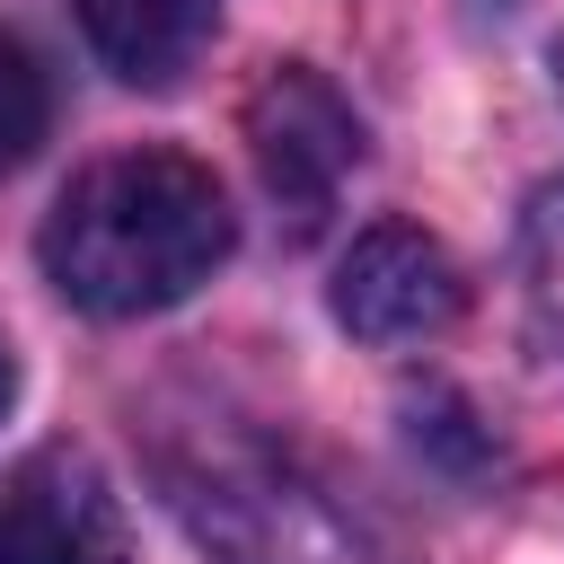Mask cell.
Masks as SVG:
<instances>
[{
  "label": "cell",
  "mask_w": 564,
  "mask_h": 564,
  "mask_svg": "<svg viewBox=\"0 0 564 564\" xmlns=\"http://www.w3.org/2000/svg\"><path fill=\"white\" fill-rule=\"evenodd\" d=\"M9 388H18V370H9V344H0V405H9Z\"/></svg>",
  "instance_id": "obj_9"
},
{
  "label": "cell",
  "mask_w": 564,
  "mask_h": 564,
  "mask_svg": "<svg viewBox=\"0 0 564 564\" xmlns=\"http://www.w3.org/2000/svg\"><path fill=\"white\" fill-rule=\"evenodd\" d=\"M79 26L115 79L167 88V79H185V62L212 35V0H79Z\"/></svg>",
  "instance_id": "obj_6"
},
{
  "label": "cell",
  "mask_w": 564,
  "mask_h": 564,
  "mask_svg": "<svg viewBox=\"0 0 564 564\" xmlns=\"http://www.w3.org/2000/svg\"><path fill=\"white\" fill-rule=\"evenodd\" d=\"M467 308V282L449 264V247L414 220H379L352 238V256L335 264V317L361 344H423Z\"/></svg>",
  "instance_id": "obj_5"
},
{
  "label": "cell",
  "mask_w": 564,
  "mask_h": 564,
  "mask_svg": "<svg viewBox=\"0 0 564 564\" xmlns=\"http://www.w3.org/2000/svg\"><path fill=\"white\" fill-rule=\"evenodd\" d=\"M546 70H555V88H564V35H555V53H546Z\"/></svg>",
  "instance_id": "obj_10"
},
{
  "label": "cell",
  "mask_w": 564,
  "mask_h": 564,
  "mask_svg": "<svg viewBox=\"0 0 564 564\" xmlns=\"http://www.w3.org/2000/svg\"><path fill=\"white\" fill-rule=\"evenodd\" d=\"M0 564H132L123 502L79 449H35L0 476Z\"/></svg>",
  "instance_id": "obj_4"
},
{
  "label": "cell",
  "mask_w": 564,
  "mask_h": 564,
  "mask_svg": "<svg viewBox=\"0 0 564 564\" xmlns=\"http://www.w3.org/2000/svg\"><path fill=\"white\" fill-rule=\"evenodd\" d=\"M44 123H53V88H44L35 53H26L18 35H0V176L35 159Z\"/></svg>",
  "instance_id": "obj_8"
},
{
  "label": "cell",
  "mask_w": 564,
  "mask_h": 564,
  "mask_svg": "<svg viewBox=\"0 0 564 564\" xmlns=\"http://www.w3.org/2000/svg\"><path fill=\"white\" fill-rule=\"evenodd\" d=\"M159 485L220 564H397L388 538L352 511V494H335L308 458L273 441L220 432V441L167 449Z\"/></svg>",
  "instance_id": "obj_2"
},
{
  "label": "cell",
  "mask_w": 564,
  "mask_h": 564,
  "mask_svg": "<svg viewBox=\"0 0 564 564\" xmlns=\"http://www.w3.org/2000/svg\"><path fill=\"white\" fill-rule=\"evenodd\" d=\"M238 220L203 159L185 150H115L62 185L44 212V282L88 317H150L176 308L229 256Z\"/></svg>",
  "instance_id": "obj_1"
},
{
  "label": "cell",
  "mask_w": 564,
  "mask_h": 564,
  "mask_svg": "<svg viewBox=\"0 0 564 564\" xmlns=\"http://www.w3.org/2000/svg\"><path fill=\"white\" fill-rule=\"evenodd\" d=\"M520 273H529V308H538V326H546L555 352H564V176L529 194V220H520Z\"/></svg>",
  "instance_id": "obj_7"
},
{
  "label": "cell",
  "mask_w": 564,
  "mask_h": 564,
  "mask_svg": "<svg viewBox=\"0 0 564 564\" xmlns=\"http://www.w3.org/2000/svg\"><path fill=\"white\" fill-rule=\"evenodd\" d=\"M247 159H256V176H264V194L282 203V220H291V238H308L326 212H335V194H344V176L361 167V123H352V106L308 70V62H273L256 88H247Z\"/></svg>",
  "instance_id": "obj_3"
}]
</instances>
